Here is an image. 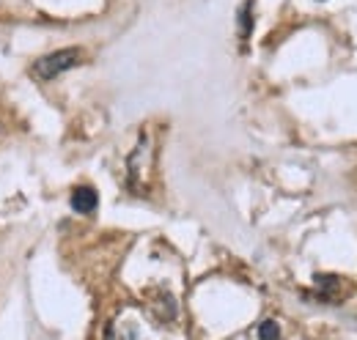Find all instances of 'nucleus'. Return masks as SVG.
<instances>
[{"label":"nucleus","mask_w":357,"mask_h":340,"mask_svg":"<svg viewBox=\"0 0 357 340\" xmlns=\"http://www.w3.org/2000/svg\"><path fill=\"white\" fill-rule=\"evenodd\" d=\"M80 58H83V52L77 49V47H66V49H55V52H50L45 58H39L36 63H33V75L39 77V80H55L58 75H63V72H69L72 66H77L80 63Z\"/></svg>","instance_id":"f257e3e1"},{"label":"nucleus","mask_w":357,"mask_h":340,"mask_svg":"<svg viewBox=\"0 0 357 340\" xmlns=\"http://www.w3.org/2000/svg\"><path fill=\"white\" fill-rule=\"evenodd\" d=\"M69 203H72V209L77 214H93L96 206H99V195H96L93 187H77V190L72 192Z\"/></svg>","instance_id":"f03ea898"},{"label":"nucleus","mask_w":357,"mask_h":340,"mask_svg":"<svg viewBox=\"0 0 357 340\" xmlns=\"http://www.w3.org/2000/svg\"><path fill=\"white\" fill-rule=\"evenodd\" d=\"M341 291V283L335 275H316V294L321 297V302H335Z\"/></svg>","instance_id":"7ed1b4c3"},{"label":"nucleus","mask_w":357,"mask_h":340,"mask_svg":"<svg viewBox=\"0 0 357 340\" xmlns=\"http://www.w3.org/2000/svg\"><path fill=\"white\" fill-rule=\"evenodd\" d=\"M250 8H253V0H245V6L239 8V33H242V39H248V36H250V31H253Z\"/></svg>","instance_id":"20e7f679"},{"label":"nucleus","mask_w":357,"mask_h":340,"mask_svg":"<svg viewBox=\"0 0 357 340\" xmlns=\"http://www.w3.org/2000/svg\"><path fill=\"white\" fill-rule=\"evenodd\" d=\"M256 335H259V338H280V330H278L275 321H264V324L256 330Z\"/></svg>","instance_id":"39448f33"},{"label":"nucleus","mask_w":357,"mask_h":340,"mask_svg":"<svg viewBox=\"0 0 357 340\" xmlns=\"http://www.w3.org/2000/svg\"><path fill=\"white\" fill-rule=\"evenodd\" d=\"M319 3H324V0H319Z\"/></svg>","instance_id":"423d86ee"}]
</instances>
